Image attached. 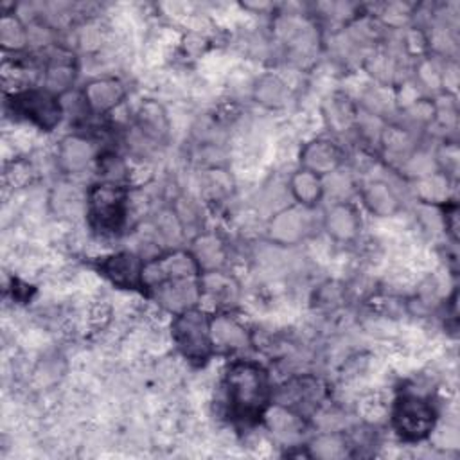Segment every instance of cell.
Here are the masks:
<instances>
[{
    "label": "cell",
    "mask_w": 460,
    "mask_h": 460,
    "mask_svg": "<svg viewBox=\"0 0 460 460\" xmlns=\"http://www.w3.org/2000/svg\"><path fill=\"white\" fill-rule=\"evenodd\" d=\"M201 268L190 250H171L144 264V295L180 313L201 302Z\"/></svg>",
    "instance_id": "1"
},
{
    "label": "cell",
    "mask_w": 460,
    "mask_h": 460,
    "mask_svg": "<svg viewBox=\"0 0 460 460\" xmlns=\"http://www.w3.org/2000/svg\"><path fill=\"white\" fill-rule=\"evenodd\" d=\"M228 419L241 428H253L266 420L273 404V383L268 368L255 359H234L223 376Z\"/></svg>",
    "instance_id": "2"
},
{
    "label": "cell",
    "mask_w": 460,
    "mask_h": 460,
    "mask_svg": "<svg viewBox=\"0 0 460 460\" xmlns=\"http://www.w3.org/2000/svg\"><path fill=\"white\" fill-rule=\"evenodd\" d=\"M129 214V187L122 181L99 180L86 190L88 226L104 237L117 235Z\"/></svg>",
    "instance_id": "3"
},
{
    "label": "cell",
    "mask_w": 460,
    "mask_h": 460,
    "mask_svg": "<svg viewBox=\"0 0 460 460\" xmlns=\"http://www.w3.org/2000/svg\"><path fill=\"white\" fill-rule=\"evenodd\" d=\"M171 338L176 350L192 367H205L216 354L212 341V314L198 305L172 314Z\"/></svg>",
    "instance_id": "4"
},
{
    "label": "cell",
    "mask_w": 460,
    "mask_h": 460,
    "mask_svg": "<svg viewBox=\"0 0 460 460\" xmlns=\"http://www.w3.org/2000/svg\"><path fill=\"white\" fill-rule=\"evenodd\" d=\"M437 420V406L428 395L417 392H402L392 401L390 426L402 442H424L435 431Z\"/></svg>",
    "instance_id": "5"
},
{
    "label": "cell",
    "mask_w": 460,
    "mask_h": 460,
    "mask_svg": "<svg viewBox=\"0 0 460 460\" xmlns=\"http://www.w3.org/2000/svg\"><path fill=\"white\" fill-rule=\"evenodd\" d=\"M5 106L14 119L25 120L41 131H52L63 119V104L58 93L45 86H31L5 97Z\"/></svg>",
    "instance_id": "6"
},
{
    "label": "cell",
    "mask_w": 460,
    "mask_h": 460,
    "mask_svg": "<svg viewBox=\"0 0 460 460\" xmlns=\"http://www.w3.org/2000/svg\"><path fill=\"white\" fill-rule=\"evenodd\" d=\"M325 386L323 383L309 374H300L288 379L284 385L275 388L273 404L295 413L302 420L309 419L323 402Z\"/></svg>",
    "instance_id": "7"
},
{
    "label": "cell",
    "mask_w": 460,
    "mask_h": 460,
    "mask_svg": "<svg viewBox=\"0 0 460 460\" xmlns=\"http://www.w3.org/2000/svg\"><path fill=\"white\" fill-rule=\"evenodd\" d=\"M144 264L146 261L133 252H115L97 262V270L115 288L144 293Z\"/></svg>",
    "instance_id": "8"
},
{
    "label": "cell",
    "mask_w": 460,
    "mask_h": 460,
    "mask_svg": "<svg viewBox=\"0 0 460 460\" xmlns=\"http://www.w3.org/2000/svg\"><path fill=\"white\" fill-rule=\"evenodd\" d=\"M298 162H300V167L325 178L336 172L343 165L345 151L336 140L320 137L302 146Z\"/></svg>",
    "instance_id": "9"
},
{
    "label": "cell",
    "mask_w": 460,
    "mask_h": 460,
    "mask_svg": "<svg viewBox=\"0 0 460 460\" xmlns=\"http://www.w3.org/2000/svg\"><path fill=\"white\" fill-rule=\"evenodd\" d=\"M322 225L332 241L347 244L356 241L361 232V214L350 201H334L325 208Z\"/></svg>",
    "instance_id": "10"
},
{
    "label": "cell",
    "mask_w": 460,
    "mask_h": 460,
    "mask_svg": "<svg viewBox=\"0 0 460 460\" xmlns=\"http://www.w3.org/2000/svg\"><path fill=\"white\" fill-rule=\"evenodd\" d=\"M305 210L307 208L298 205L279 210L268 223V237L280 246L300 243L309 232V223L304 214Z\"/></svg>",
    "instance_id": "11"
},
{
    "label": "cell",
    "mask_w": 460,
    "mask_h": 460,
    "mask_svg": "<svg viewBox=\"0 0 460 460\" xmlns=\"http://www.w3.org/2000/svg\"><path fill=\"white\" fill-rule=\"evenodd\" d=\"M126 97V86L117 77H95L83 86L81 99L88 111L104 115Z\"/></svg>",
    "instance_id": "12"
},
{
    "label": "cell",
    "mask_w": 460,
    "mask_h": 460,
    "mask_svg": "<svg viewBox=\"0 0 460 460\" xmlns=\"http://www.w3.org/2000/svg\"><path fill=\"white\" fill-rule=\"evenodd\" d=\"M212 341H214L216 354L217 352L228 354L250 345L252 338L243 323H239L230 314L219 313V314H212Z\"/></svg>",
    "instance_id": "13"
},
{
    "label": "cell",
    "mask_w": 460,
    "mask_h": 460,
    "mask_svg": "<svg viewBox=\"0 0 460 460\" xmlns=\"http://www.w3.org/2000/svg\"><path fill=\"white\" fill-rule=\"evenodd\" d=\"M288 189L295 203L307 210L318 207L325 196L323 178L304 167L293 171V174L288 180Z\"/></svg>",
    "instance_id": "14"
},
{
    "label": "cell",
    "mask_w": 460,
    "mask_h": 460,
    "mask_svg": "<svg viewBox=\"0 0 460 460\" xmlns=\"http://www.w3.org/2000/svg\"><path fill=\"white\" fill-rule=\"evenodd\" d=\"M359 198L365 208L377 217L394 216L401 208L399 196L385 180L367 181L359 190Z\"/></svg>",
    "instance_id": "15"
},
{
    "label": "cell",
    "mask_w": 460,
    "mask_h": 460,
    "mask_svg": "<svg viewBox=\"0 0 460 460\" xmlns=\"http://www.w3.org/2000/svg\"><path fill=\"white\" fill-rule=\"evenodd\" d=\"M201 300L207 298L219 307L232 305L239 296V282L223 270L201 273Z\"/></svg>",
    "instance_id": "16"
},
{
    "label": "cell",
    "mask_w": 460,
    "mask_h": 460,
    "mask_svg": "<svg viewBox=\"0 0 460 460\" xmlns=\"http://www.w3.org/2000/svg\"><path fill=\"white\" fill-rule=\"evenodd\" d=\"M137 128L151 142H164L169 135V119L164 106L156 101H144L137 110Z\"/></svg>",
    "instance_id": "17"
},
{
    "label": "cell",
    "mask_w": 460,
    "mask_h": 460,
    "mask_svg": "<svg viewBox=\"0 0 460 460\" xmlns=\"http://www.w3.org/2000/svg\"><path fill=\"white\" fill-rule=\"evenodd\" d=\"M93 158V146L86 137L70 135L61 140L58 151V162L63 171L66 172H79L83 171L88 162Z\"/></svg>",
    "instance_id": "18"
},
{
    "label": "cell",
    "mask_w": 460,
    "mask_h": 460,
    "mask_svg": "<svg viewBox=\"0 0 460 460\" xmlns=\"http://www.w3.org/2000/svg\"><path fill=\"white\" fill-rule=\"evenodd\" d=\"M190 248V253L198 261L201 271L221 270L226 259L225 243L216 234H199Z\"/></svg>",
    "instance_id": "19"
},
{
    "label": "cell",
    "mask_w": 460,
    "mask_h": 460,
    "mask_svg": "<svg viewBox=\"0 0 460 460\" xmlns=\"http://www.w3.org/2000/svg\"><path fill=\"white\" fill-rule=\"evenodd\" d=\"M289 88L288 84L273 74H264L255 81L253 99L266 108H282L288 102Z\"/></svg>",
    "instance_id": "20"
},
{
    "label": "cell",
    "mask_w": 460,
    "mask_h": 460,
    "mask_svg": "<svg viewBox=\"0 0 460 460\" xmlns=\"http://www.w3.org/2000/svg\"><path fill=\"white\" fill-rule=\"evenodd\" d=\"M66 58L52 56L45 68V88H49L58 95L66 92L72 86L75 77V66L72 59H66Z\"/></svg>",
    "instance_id": "21"
},
{
    "label": "cell",
    "mask_w": 460,
    "mask_h": 460,
    "mask_svg": "<svg viewBox=\"0 0 460 460\" xmlns=\"http://www.w3.org/2000/svg\"><path fill=\"white\" fill-rule=\"evenodd\" d=\"M325 119L334 131H347L356 124L358 113L347 97H332L331 106L325 111Z\"/></svg>",
    "instance_id": "22"
},
{
    "label": "cell",
    "mask_w": 460,
    "mask_h": 460,
    "mask_svg": "<svg viewBox=\"0 0 460 460\" xmlns=\"http://www.w3.org/2000/svg\"><path fill=\"white\" fill-rule=\"evenodd\" d=\"M27 38H29L27 31L16 16H11V14L2 16V20H0V40H2V47L5 50H13V52L22 50L27 43Z\"/></svg>",
    "instance_id": "23"
},
{
    "label": "cell",
    "mask_w": 460,
    "mask_h": 460,
    "mask_svg": "<svg viewBox=\"0 0 460 460\" xmlns=\"http://www.w3.org/2000/svg\"><path fill=\"white\" fill-rule=\"evenodd\" d=\"M343 298V289L336 282H325L316 289V305L318 307H334Z\"/></svg>",
    "instance_id": "24"
}]
</instances>
